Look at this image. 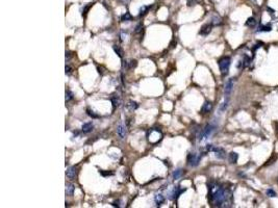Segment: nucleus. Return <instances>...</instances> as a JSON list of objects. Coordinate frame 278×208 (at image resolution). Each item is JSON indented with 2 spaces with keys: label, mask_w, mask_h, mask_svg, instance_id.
Listing matches in <instances>:
<instances>
[{
  "label": "nucleus",
  "mask_w": 278,
  "mask_h": 208,
  "mask_svg": "<svg viewBox=\"0 0 278 208\" xmlns=\"http://www.w3.org/2000/svg\"><path fill=\"white\" fill-rule=\"evenodd\" d=\"M149 8H150V6H142V7L140 8V16H144V15L148 12Z\"/></svg>",
  "instance_id": "nucleus-22"
},
{
  "label": "nucleus",
  "mask_w": 278,
  "mask_h": 208,
  "mask_svg": "<svg viewBox=\"0 0 278 208\" xmlns=\"http://www.w3.org/2000/svg\"><path fill=\"white\" fill-rule=\"evenodd\" d=\"M208 199L212 205L217 207H229L232 204V193L217 182L208 184Z\"/></svg>",
  "instance_id": "nucleus-1"
},
{
  "label": "nucleus",
  "mask_w": 278,
  "mask_h": 208,
  "mask_svg": "<svg viewBox=\"0 0 278 208\" xmlns=\"http://www.w3.org/2000/svg\"><path fill=\"white\" fill-rule=\"evenodd\" d=\"M215 128H216V127H215L214 125H212V124H208V125H206L205 128L202 130L201 135H200L199 140H206V138H208L210 135H212V132H214Z\"/></svg>",
  "instance_id": "nucleus-4"
},
{
  "label": "nucleus",
  "mask_w": 278,
  "mask_h": 208,
  "mask_svg": "<svg viewBox=\"0 0 278 208\" xmlns=\"http://www.w3.org/2000/svg\"><path fill=\"white\" fill-rule=\"evenodd\" d=\"M212 102L206 101L205 103L202 105L201 112H202V113H207V112H209V111L212 110Z\"/></svg>",
  "instance_id": "nucleus-11"
},
{
  "label": "nucleus",
  "mask_w": 278,
  "mask_h": 208,
  "mask_svg": "<svg viewBox=\"0 0 278 208\" xmlns=\"http://www.w3.org/2000/svg\"><path fill=\"white\" fill-rule=\"evenodd\" d=\"M127 108L129 109V110H134V109L138 108V104L133 101H130L129 103L127 104Z\"/></svg>",
  "instance_id": "nucleus-20"
},
{
  "label": "nucleus",
  "mask_w": 278,
  "mask_h": 208,
  "mask_svg": "<svg viewBox=\"0 0 278 208\" xmlns=\"http://www.w3.org/2000/svg\"><path fill=\"white\" fill-rule=\"evenodd\" d=\"M230 62H231L230 57H228V56L222 57L218 62L219 68H220V71H221V74H222V76H226V75L228 74L229 67H230Z\"/></svg>",
  "instance_id": "nucleus-3"
},
{
  "label": "nucleus",
  "mask_w": 278,
  "mask_h": 208,
  "mask_svg": "<svg viewBox=\"0 0 278 208\" xmlns=\"http://www.w3.org/2000/svg\"><path fill=\"white\" fill-rule=\"evenodd\" d=\"M271 30V27L270 26H260V28H258L257 31H270Z\"/></svg>",
  "instance_id": "nucleus-25"
},
{
  "label": "nucleus",
  "mask_w": 278,
  "mask_h": 208,
  "mask_svg": "<svg viewBox=\"0 0 278 208\" xmlns=\"http://www.w3.org/2000/svg\"><path fill=\"white\" fill-rule=\"evenodd\" d=\"M220 23H221V19L220 18H214V19H212V25H219Z\"/></svg>",
  "instance_id": "nucleus-28"
},
{
  "label": "nucleus",
  "mask_w": 278,
  "mask_h": 208,
  "mask_svg": "<svg viewBox=\"0 0 278 208\" xmlns=\"http://www.w3.org/2000/svg\"><path fill=\"white\" fill-rule=\"evenodd\" d=\"M196 1L195 0H187V6H193L195 5Z\"/></svg>",
  "instance_id": "nucleus-30"
},
{
  "label": "nucleus",
  "mask_w": 278,
  "mask_h": 208,
  "mask_svg": "<svg viewBox=\"0 0 278 208\" xmlns=\"http://www.w3.org/2000/svg\"><path fill=\"white\" fill-rule=\"evenodd\" d=\"M267 195H268L269 197H271V198H273V197H275V196H276V194H275V192H274V190H271V188H270V190H267Z\"/></svg>",
  "instance_id": "nucleus-27"
},
{
  "label": "nucleus",
  "mask_w": 278,
  "mask_h": 208,
  "mask_svg": "<svg viewBox=\"0 0 278 208\" xmlns=\"http://www.w3.org/2000/svg\"><path fill=\"white\" fill-rule=\"evenodd\" d=\"M100 174L102 176H111V175H114L113 172H103V171H101Z\"/></svg>",
  "instance_id": "nucleus-29"
},
{
  "label": "nucleus",
  "mask_w": 278,
  "mask_h": 208,
  "mask_svg": "<svg viewBox=\"0 0 278 208\" xmlns=\"http://www.w3.org/2000/svg\"><path fill=\"white\" fill-rule=\"evenodd\" d=\"M233 83H234V79L233 78H230L228 79V81L226 82V85H225V97H228L229 95H230L231 91H232L233 89Z\"/></svg>",
  "instance_id": "nucleus-6"
},
{
  "label": "nucleus",
  "mask_w": 278,
  "mask_h": 208,
  "mask_svg": "<svg viewBox=\"0 0 278 208\" xmlns=\"http://www.w3.org/2000/svg\"><path fill=\"white\" fill-rule=\"evenodd\" d=\"M74 190H75V186L73 185V184H67L66 185V195H68V196H72L73 193H74Z\"/></svg>",
  "instance_id": "nucleus-16"
},
{
  "label": "nucleus",
  "mask_w": 278,
  "mask_h": 208,
  "mask_svg": "<svg viewBox=\"0 0 278 208\" xmlns=\"http://www.w3.org/2000/svg\"><path fill=\"white\" fill-rule=\"evenodd\" d=\"M212 152H215L216 157L219 159H223L225 157V154H226V153H225V150L222 148H215V147H212Z\"/></svg>",
  "instance_id": "nucleus-7"
},
{
  "label": "nucleus",
  "mask_w": 278,
  "mask_h": 208,
  "mask_svg": "<svg viewBox=\"0 0 278 208\" xmlns=\"http://www.w3.org/2000/svg\"><path fill=\"white\" fill-rule=\"evenodd\" d=\"M113 49H114V51L117 53V55L119 56L120 58H122L123 57V54H124V52H123V49H122L120 46H118V45H114L113 46Z\"/></svg>",
  "instance_id": "nucleus-14"
},
{
  "label": "nucleus",
  "mask_w": 278,
  "mask_h": 208,
  "mask_svg": "<svg viewBox=\"0 0 278 208\" xmlns=\"http://www.w3.org/2000/svg\"><path fill=\"white\" fill-rule=\"evenodd\" d=\"M253 1H256V0H253Z\"/></svg>",
  "instance_id": "nucleus-33"
},
{
  "label": "nucleus",
  "mask_w": 278,
  "mask_h": 208,
  "mask_svg": "<svg viewBox=\"0 0 278 208\" xmlns=\"http://www.w3.org/2000/svg\"><path fill=\"white\" fill-rule=\"evenodd\" d=\"M65 73H66V75H71L72 74V68H71L70 66H66V68H65Z\"/></svg>",
  "instance_id": "nucleus-26"
},
{
  "label": "nucleus",
  "mask_w": 278,
  "mask_h": 208,
  "mask_svg": "<svg viewBox=\"0 0 278 208\" xmlns=\"http://www.w3.org/2000/svg\"><path fill=\"white\" fill-rule=\"evenodd\" d=\"M181 175H182V171L181 170H176L175 172L173 173V178L174 179H179L180 177H181Z\"/></svg>",
  "instance_id": "nucleus-21"
},
{
  "label": "nucleus",
  "mask_w": 278,
  "mask_h": 208,
  "mask_svg": "<svg viewBox=\"0 0 278 208\" xmlns=\"http://www.w3.org/2000/svg\"><path fill=\"white\" fill-rule=\"evenodd\" d=\"M93 130V123L92 122H88L83 125V133H90Z\"/></svg>",
  "instance_id": "nucleus-12"
},
{
  "label": "nucleus",
  "mask_w": 278,
  "mask_h": 208,
  "mask_svg": "<svg viewBox=\"0 0 278 208\" xmlns=\"http://www.w3.org/2000/svg\"><path fill=\"white\" fill-rule=\"evenodd\" d=\"M66 175H67V177L70 178V179H74L77 176V169L75 167H70L66 171Z\"/></svg>",
  "instance_id": "nucleus-9"
},
{
  "label": "nucleus",
  "mask_w": 278,
  "mask_h": 208,
  "mask_svg": "<svg viewBox=\"0 0 278 208\" xmlns=\"http://www.w3.org/2000/svg\"><path fill=\"white\" fill-rule=\"evenodd\" d=\"M117 133L121 138H124L126 136V127L124 125H119L117 127Z\"/></svg>",
  "instance_id": "nucleus-10"
},
{
  "label": "nucleus",
  "mask_w": 278,
  "mask_h": 208,
  "mask_svg": "<svg viewBox=\"0 0 278 208\" xmlns=\"http://www.w3.org/2000/svg\"><path fill=\"white\" fill-rule=\"evenodd\" d=\"M212 28V24H204L203 26L201 27V29H200L199 33L201 35H207L208 33H210Z\"/></svg>",
  "instance_id": "nucleus-8"
},
{
  "label": "nucleus",
  "mask_w": 278,
  "mask_h": 208,
  "mask_svg": "<svg viewBox=\"0 0 278 208\" xmlns=\"http://www.w3.org/2000/svg\"><path fill=\"white\" fill-rule=\"evenodd\" d=\"M201 156L200 154H196V153H191L187 156V163L192 167H196L199 165L200 160H201Z\"/></svg>",
  "instance_id": "nucleus-5"
},
{
  "label": "nucleus",
  "mask_w": 278,
  "mask_h": 208,
  "mask_svg": "<svg viewBox=\"0 0 278 208\" xmlns=\"http://www.w3.org/2000/svg\"><path fill=\"white\" fill-rule=\"evenodd\" d=\"M71 57V53L69 51H66V62H68Z\"/></svg>",
  "instance_id": "nucleus-31"
},
{
  "label": "nucleus",
  "mask_w": 278,
  "mask_h": 208,
  "mask_svg": "<svg viewBox=\"0 0 278 208\" xmlns=\"http://www.w3.org/2000/svg\"><path fill=\"white\" fill-rule=\"evenodd\" d=\"M141 29H142V24H139L138 26H136V33L140 32Z\"/></svg>",
  "instance_id": "nucleus-32"
},
{
  "label": "nucleus",
  "mask_w": 278,
  "mask_h": 208,
  "mask_svg": "<svg viewBox=\"0 0 278 208\" xmlns=\"http://www.w3.org/2000/svg\"><path fill=\"white\" fill-rule=\"evenodd\" d=\"M246 25L248 27H254L256 25V20L254 18H249L246 22Z\"/></svg>",
  "instance_id": "nucleus-18"
},
{
  "label": "nucleus",
  "mask_w": 278,
  "mask_h": 208,
  "mask_svg": "<svg viewBox=\"0 0 278 208\" xmlns=\"http://www.w3.org/2000/svg\"><path fill=\"white\" fill-rule=\"evenodd\" d=\"M237 158H239V155H237V153L235 152H231L230 154L228 155V160L230 163H237Z\"/></svg>",
  "instance_id": "nucleus-13"
},
{
  "label": "nucleus",
  "mask_w": 278,
  "mask_h": 208,
  "mask_svg": "<svg viewBox=\"0 0 278 208\" xmlns=\"http://www.w3.org/2000/svg\"><path fill=\"white\" fill-rule=\"evenodd\" d=\"M132 20V17L131 15L129 14V12H125V14L123 15V16L121 17V21L122 22H125V21H130Z\"/></svg>",
  "instance_id": "nucleus-19"
},
{
  "label": "nucleus",
  "mask_w": 278,
  "mask_h": 208,
  "mask_svg": "<svg viewBox=\"0 0 278 208\" xmlns=\"http://www.w3.org/2000/svg\"><path fill=\"white\" fill-rule=\"evenodd\" d=\"M73 99V93L71 91H66V102H69Z\"/></svg>",
  "instance_id": "nucleus-23"
},
{
  "label": "nucleus",
  "mask_w": 278,
  "mask_h": 208,
  "mask_svg": "<svg viewBox=\"0 0 278 208\" xmlns=\"http://www.w3.org/2000/svg\"><path fill=\"white\" fill-rule=\"evenodd\" d=\"M161 138H163V133L157 128H153V129H151L148 132V140L150 144L152 145L157 144L159 142H161Z\"/></svg>",
  "instance_id": "nucleus-2"
},
{
  "label": "nucleus",
  "mask_w": 278,
  "mask_h": 208,
  "mask_svg": "<svg viewBox=\"0 0 278 208\" xmlns=\"http://www.w3.org/2000/svg\"><path fill=\"white\" fill-rule=\"evenodd\" d=\"M155 200V203H156L157 205L159 204H163L164 202H165V198H164V196H161V195H156L154 198Z\"/></svg>",
  "instance_id": "nucleus-17"
},
{
  "label": "nucleus",
  "mask_w": 278,
  "mask_h": 208,
  "mask_svg": "<svg viewBox=\"0 0 278 208\" xmlns=\"http://www.w3.org/2000/svg\"><path fill=\"white\" fill-rule=\"evenodd\" d=\"M87 112H88V115H89L90 117L93 118V119H98V118H99V115H96V113H94V111H92L91 109H87Z\"/></svg>",
  "instance_id": "nucleus-24"
},
{
  "label": "nucleus",
  "mask_w": 278,
  "mask_h": 208,
  "mask_svg": "<svg viewBox=\"0 0 278 208\" xmlns=\"http://www.w3.org/2000/svg\"><path fill=\"white\" fill-rule=\"evenodd\" d=\"M111 103H113L114 108L118 107L120 105V103H121V101H120V98H119V96H118V95H114L113 97H111Z\"/></svg>",
  "instance_id": "nucleus-15"
}]
</instances>
